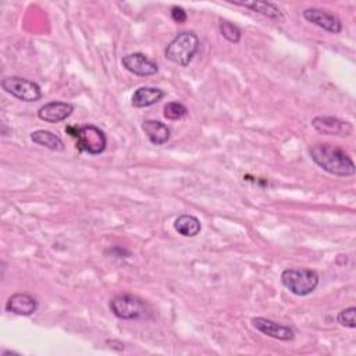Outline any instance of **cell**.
I'll use <instances>...</instances> for the list:
<instances>
[{
    "label": "cell",
    "instance_id": "1",
    "mask_svg": "<svg viewBox=\"0 0 356 356\" xmlns=\"http://www.w3.org/2000/svg\"><path fill=\"white\" fill-rule=\"evenodd\" d=\"M312 160L324 171L338 175L350 177L355 174L352 159L338 146L332 143H317L310 149Z\"/></svg>",
    "mask_w": 356,
    "mask_h": 356
},
{
    "label": "cell",
    "instance_id": "2",
    "mask_svg": "<svg viewBox=\"0 0 356 356\" xmlns=\"http://www.w3.org/2000/svg\"><path fill=\"white\" fill-rule=\"evenodd\" d=\"M199 50V39L193 32L182 31L179 32L165 47V58L181 65L186 67L193 56Z\"/></svg>",
    "mask_w": 356,
    "mask_h": 356
},
{
    "label": "cell",
    "instance_id": "3",
    "mask_svg": "<svg viewBox=\"0 0 356 356\" xmlns=\"http://www.w3.org/2000/svg\"><path fill=\"white\" fill-rule=\"evenodd\" d=\"M318 275L309 268H286L281 274L282 285L296 296L312 293L318 285Z\"/></svg>",
    "mask_w": 356,
    "mask_h": 356
},
{
    "label": "cell",
    "instance_id": "4",
    "mask_svg": "<svg viewBox=\"0 0 356 356\" xmlns=\"http://www.w3.org/2000/svg\"><path fill=\"white\" fill-rule=\"evenodd\" d=\"M76 140V149L89 154H100L104 152L107 139L104 132L95 125L70 127L65 129Z\"/></svg>",
    "mask_w": 356,
    "mask_h": 356
},
{
    "label": "cell",
    "instance_id": "5",
    "mask_svg": "<svg viewBox=\"0 0 356 356\" xmlns=\"http://www.w3.org/2000/svg\"><path fill=\"white\" fill-rule=\"evenodd\" d=\"M1 88L11 96L22 102H36L42 97L40 86L33 81L21 76H7L1 81Z\"/></svg>",
    "mask_w": 356,
    "mask_h": 356
},
{
    "label": "cell",
    "instance_id": "6",
    "mask_svg": "<svg viewBox=\"0 0 356 356\" xmlns=\"http://www.w3.org/2000/svg\"><path fill=\"white\" fill-rule=\"evenodd\" d=\"M110 309L121 320L139 318L146 313V305L132 295L114 296L110 302Z\"/></svg>",
    "mask_w": 356,
    "mask_h": 356
},
{
    "label": "cell",
    "instance_id": "7",
    "mask_svg": "<svg viewBox=\"0 0 356 356\" xmlns=\"http://www.w3.org/2000/svg\"><path fill=\"white\" fill-rule=\"evenodd\" d=\"M313 128L323 135H334V136H349L353 132V127L350 122L339 120L331 115H318L312 121Z\"/></svg>",
    "mask_w": 356,
    "mask_h": 356
},
{
    "label": "cell",
    "instance_id": "8",
    "mask_svg": "<svg viewBox=\"0 0 356 356\" xmlns=\"http://www.w3.org/2000/svg\"><path fill=\"white\" fill-rule=\"evenodd\" d=\"M121 64L129 72L138 76L154 75L159 71V67L154 61L147 58L143 53H131L121 58Z\"/></svg>",
    "mask_w": 356,
    "mask_h": 356
},
{
    "label": "cell",
    "instance_id": "9",
    "mask_svg": "<svg viewBox=\"0 0 356 356\" xmlns=\"http://www.w3.org/2000/svg\"><path fill=\"white\" fill-rule=\"evenodd\" d=\"M303 17L309 22H312L331 33H339L342 29V24L339 21V18L325 10H321V8H306L303 11Z\"/></svg>",
    "mask_w": 356,
    "mask_h": 356
},
{
    "label": "cell",
    "instance_id": "10",
    "mask_svg": "<svg viewBox=\"0 0 356 356\" xmlns=\"http://www.w3.org/2000/svg\"><path fill=\"white\" fill-rule=\"evenodd\" d=\"M252 325L257 331L263 332L264 335L280 339V341H292L295 338V334H293L292 328H289L286 325H282V324H278V323L271 321V320L264 318V317L252 318Z\"/></svg>",
    "mask_w": 356,
    "mask_h": 356
},
{
    "label": "cell",
    "instance_id": "11",
    "mask_svg": "<svg viewBox=\"0 0 356 356\" xmlns=\"http://www.w3.org/2000/svg\"><path fill=\"white\" fill-rule=\"evenodd\" d=\"M72 111H74V106L71 103L50 102L38 110V117L44 122L56 124L67 120L72 114Z\"/></svg>",
    "mask_w": 356,
    "mask_h": 356
},
{
    "label": "cell",
    "instance_id": "12",
    "mask_svg": "<svg viewBox=\"0 0 356 356\" xmlns=\"http://www.w3.org/2000/svg\"><path fill=\"white\" fill-rule=\"evenodd\" d=\"M38 309V302L33 296L29 293H14L8 298L6 303V310L18 316H31L36 312Z\"/></svg>",
    "mask_w": 356,
    "mask_h": 356
},
{
    "label": "cell",
    "instance_id": "13",
    "mask_svg": "<svg viewBox=\"0 0 356 356\" xmlns=\"http://www.w3.org/2000/svg\"><path fill=\"white\" fill-rule=\"evenodd\" d=\"M165 96V92L160 88L154 86H140L138 88L131 99V104L134 107L142 108V107H149L160 102Z\"/></svg>",
    "mask_w": 356,
    "mask_h": 356
},
{
    "label": "cell",
    "instance_id": "14",
    "mask_svg": "<svg viewBox=\"0 0 356 356\" xmlns=\"http://www.w3.org/2000/svg\"><path fill=\"white\" fill-rule=\"evenodd\" d=\"M142 129L153 145H164L170 139V128L157 120H146Z\"/></svg>",
    "mask_w": 356,
    "mask_h": 356
},
{
    "label": "cell",
    "instance_id": "15",
    "mask_svg": "<svg viewBox=\"0 0 356 356\" xmlns=\"http://www.w3.org/2000/svg\"><path fill=\"white\" fill-rule=\"evenodd\" d=\"M31 140L39 146H43L53 152H61L64 150V142L60 136L56 134L47 131V129H38L31 134Z\"/></svg>",
    "mask_w": 356,
    "mask_h": 356
},
{
    "label": "cell",
    "instance_id": "16",
    "mask_svg": "<svg viewBox=\"0 0 356 356\" xmlns=\"http://www.w3.org/2000/svg\"><path fill=\"white\" fill-rule=\"evenodd\" d=\"M174 228L182 236H191L192 238V236H196L200 232L202 225H200V221L195 216L181 214L175 218Z\"/></svg>",
    "mask_w": 356,
    "mask_h": 356
},
{
    "label": "cell",
    "instance_id": "17",
    "mask_svg": "<svg viewBox=\"0 0 356 356\" xmlns=\"http://www.w3.org/2000/svg\"><path fill=\"white\" fill-rule=\"evenodd\" d=\"M235 6H242L246 8H250L259 14H263L268 18H274V19H281L282 14L280 11V8L270 3V1H260V0H252V1H232Z\"/></svg>",
    "mask_w": 356,
    "mask_h": 356
},
{
    "label": "cell",
    "instance_id": "18",
    "mask_svg": "<svg viewBox=\"0 0 356 356\" xmlns=\"http://www.w3.org/2000/svg\"><path fill=\"white\" fill-rule=\"evenodd\" d=\"M220 32L231 43H238L241 39V29L231 21L221 19L220 21Z\"/></svg>",
    "mask_w": 356,
    "mask_h": 356
},
{
    "label": "cell",
    "instance_id": "19",
    "mask_svg": "<svg viewBox=\"0 0 356 356\" xmlns=\"http://www.w3.org/2000/svg\"><path fill=\"white\" fill-rule=\"evenodd\" d=\"M186 113H188L186 107L179 102H170L164 106V117L171 121L184 118L186 115Z\"/></svg>",
    "mask_w": 356,
    "mask_h": 356
},
{
    "label": "cell",
    "instance_id": "20",
    "mask_svg": "<svg viewBox=\"0 0 356 356\" xmlns=\"http://www.w3.org/2000/svg\"><path fill=\"white\" fill-rule=\"evenodd\" d=\"M355 314H356V307L350 306L343 309L342 312H339V314L337 316V320L341 325L348 327V328H355L356 327V320H355Z\"/></svg>",
    "mask_w": 356,
    "mask_h": 356
},
{
    "label": "cell",
    "instance_id": "21",
    "mask_svg": "<svg viewBox=\"0 0 356 356\" xmlns=\"http://www.w3.org/2000/svg\"><path fill=\"white\" fill-rule=\"evenodd\" d=\"M171 18H172L177 24H182V22L186 21L188 15H186V13H185V10H184L182 7L174 6V7L171 8Z\"/></svg>",
    "mask_w": 356,
    "mask_h": 356
}]
</instances>
